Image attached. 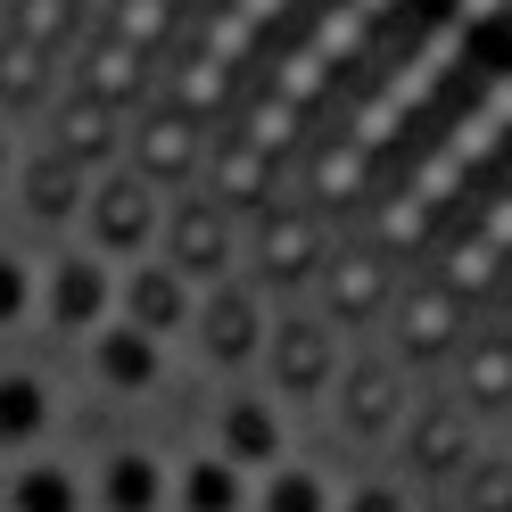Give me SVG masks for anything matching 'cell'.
I'll use <instances>...</instances> for the list:
<instances>
[{
  "mask_svg": "<svg viewBox=\"0 0 512 512\" xmlns=\"http://www.w3.org/2000/svg\"><path fill=\"white\" fill-rule=\"evenodd\" d=\"M34 306H42L67 339H91V331L116 323V273L100 265V256H58V265L42 273Z\"/></svg>",
  "mask_w": 512,
  "mask_h": 512,
  "instance_id": "6da1fadb",
  "label": "cell"
},
{
  "mask_svg": "<svg viewBox=\"0 0 512 512\" xmlns=\"http://www.w3.org/2000/svg\"><path fill=\"white\" fill-rule=\"evenodd\" d=\"M83 223H91V248H100V265H108V256L149 248V240H157V190H149V174H108V182H91Z\"/></svg>",
  "mask_w": 512,
  "mask_h": 512,
  "instance_id": "7a4b0ae2",
  "label": "cell"
},
{
  "mask_svg": "<svg viewBox=\"0 0 512 512\" xmlns=\"http://www.w3.org/2000/svg\"><path fill=\"white\" fill-rule=\"evenodd\" d=\"M190 306H199V298H190V281L166 265V256H149V265H133L116 281V323H133L157 347H166L174 331H190Z\"/></svg>",
  "mask_w": 512,
  "mask_h": 512,
  "instance_id": "3957f363",
  "label": "cell"
},
{
  "mask_svg": "<svg viewBox=\"0 0 512 512\" xmlns=\"http://www.w3.org/2000/svg\"><path fill=\"white\" fill-rule=\"evenodd\" d=\"M190 331H199V347L215 364H248V356H265V306H256L240 281H215V290L190 306Z\"/></svg>",
  "mask_w": 512,
  "mask_h": 512,
  "instance_id": "277c9868",
  "label": "cell"
},
{
  "mask_svg": "<svg viewBox=\"0 0 512 512\" xmlns=\"http://www.w3.org/2000/svg\"><path fill=\"white\" fill-rule=\"evenodd\" d=\"M157 232H166V265L190 281V273H199V281H223V265H232V215H223V207H199V199H190V207H174L166 223H157Z\"/></svg>",
  "mask_w": 512,
  "mask_h": 512,
  "instance_id": "5b68a950",
  "label": "cell"
},
{
  "mask_svg": "<svg viewBox=\"0 0 512 512\" xmlns=\"http://www.w3.org/2000/svg\"><path fill=\"white\" fill-rule=\"evenodd\" d=\"M215 455L232 463L240 479L248 471H273L281 463V413L265 397H232V405H223V422H215Z\"/></svg>",
  "mask_w": 512,
  "mask_h": 512,
  "instance_id": "8992f818",
  "label": "cell"
},
{
  "mask_svg": "<svg viewBox=\"0 0 512 512\" xmlns=\"http://www.w3.org/2000/svg\"><path fill=\"white\" fill-rule=\"evenodd\" d=\"M91 372H100V389L141 397V389H157V372H166V347L141 339L133 323H108V331H91Z\"/></svg>",
  "mask_w": 512,
  "mask_h": 512,
  "instance_id": "52a82bcc",
  "label": "cell"
},
{
  "mask_svg": "<svg viewBox=\"0 0 512 512\" xmlns=\"http://www.w3.org/2000/svg\"><path fill=\"white\" fill-rule=\"evenodd\" d=\"M265 356H273V380H281L290 397L331 389V372H339L331 331H323V323H281V331H265Z\"/></svg>",
  "mask_w": 512,
  "mask_h": 512,
  "instance_id": "ba28073f",
  "label": "cell"
},
{
  "mask_svg": "<svg viewBox=\"0 0 512 512\" xmlns=\"http://www.w3.org/2000/svg\"><path fill=\"white\" fill-rule=\"evenodd\" d=\"M166 496H174V471L141 446H116L100 463V512H166Z\"/></svg>",
  "mask_w": 512,
  "mask_h": 512,
  "instance_id": "9c48e42d",
  "label": "cell"
},
{
  "mask_svg": "<svg viewBox=\"0 0 512 512\" xmlns=\"http://www.w3.org/2000/svg\"><path fill=\"white\" fill-rule=\"evenodd\" d=\"M83 504H91L83 496V471L50 463V455L17 463V479H9V512H83Z\"/></svg>",
  "mask_w": 512,
  "mask_h": 512,
  "instance_id": "30bf717a",
  "label": "cell"
},
{
  "mask_svg": "<svg viewBox=\"0 0 512 512\" xmlns=\"http://www.w3.org/2000/svg\"><path fill=\"white\" fill-rule=\"evenodd\" d=\"M174 504L182 512H248V479L223 463V455H199L174 471Z\"/></svg>",
  "mask_w": 512,
  "mask_h": 512,
  "instance_id": "8fae6325",
  "label": "cell"
},
{
  "mask_svg": "<svg viewBox=\"0 0 512 512\" xmlns=\"http://www.w3.org/2000/svg\"><path fill=\"white\" fill-rule=\"evenodd\" d=\"M50 430V380L42 372H0V446H34Z\"/></svg>",
  "mask_w": 512,
  "mask_h": 512,
  "instance_id": "7c38bea8",
  "label": "cell"
},
{
  "mask_svg": "<svg viewBox=\"0 0 512 512\" xmlns=\"http://www.w3.org/2000/svg\"><path fill=\"white\" fill-rule=\"evenodd\" d=\"M83 199H91V182H83V166L75 157H34V166H25V207L34 215H83Z\"/></svg>",
  "mask_w": 512,
  "mask_h": 512,
  "instance_id": "4fadbf2b",
  "label": "cell"
},
{
  "mask_svg": "<svg viewBox=\"0 0 512 512\" xmlns=\"http://www.w3.org/2000/svg\"><path fill=\"white\" fill-rule=\"evenodd\" d=\"M413 463L422 471H463V455H471V422H463V405H430L422 422H413Z\"/></svg>",
  "mask_w": 512,
  "mask_h": 512,
  "instance_id": "5bb4252c",
  "label": "cell"
},
{
  "mask_svg": "<svg viewBox=\"0 0 512 512\" xmlns=\"http://www.w3.org/2000/svg\"><path fill=\"white\" fill-rule=\"evenodd\" d=\"M339 405H347V422H356V430L397 422V372H389V364H356V372H339Z\"/></svg>",
  "mask_w": 512,
  "mask_h": 512,
  "instance_id": "9a60e30c",
  "label": "cell"
},
{
  "mask_svg": "<svg viewBox=\"0 0 512 512\" xmlns=\"http://www.w3.org/2000/svg\"><path fill=\"white\" fill-rule=\"evenodd\" d=\"M256 512H331L323 471H298V463H273L265 488H256Z\"/></svg>",
  "mask_w": 512,
  "mask_h": 512,
  "instance_id": "2e32d148",
  "label": "cell"
},
{
  "mask_svg": "<svg viewBox=\"0 0 512 512\" xmlns=\"http://www.w3.org/2000/svg\"><path fill=\"white\" fill-rule=\"evenodd\" d=\"M306 265H314V232H306L298 215H273L265 223V273L273 281H298Z\"/></svg>",
  "mask_w": 512,
  "mask_h": 512,
  "instance_id": "e0dca14e",
  "label": "cell"
},
{
  "mask_svg": "<svg viewBox=\"0 0 512 512\" xmlns=\"http://www.w3.org/2000/svg\"><path fill=\"white\" fill-rule=\"evenodd\" d=\"M34 290H42V281H34V265L0 248V331H17L25 314H34Z\"/></svg>",
  "mask_w": 512,
  "mask_h": 512,
  "instance_id": "ac0fdd59",
  "label": "cell"
},
{
  "mask_svg": "<svg viewBox=\"0 0 512 512\" xmlns=\"http://www.w3.org/2000/svg\"><path fill=\"white\" fill-rule=\"evenodd\" d=\"M141 166H149V174H182V166H190V133H182L174 116L141 133Z\"/></svg>",
  "mask_w": 512,
  "mask_h": 512,
  "instance_id": "d6986e66",
  "label": "cell"
},
{
  "mask_svg": "<svg viewBox=\"0 0 512 512\" xmlns=\"http://www.w3.org/2000/svg\"><path fill=\"white\" fill-rule=\"evenodd\" d=\"M463 488H471V512H512V463H471Z\"/></svg>",
  "mask_w": 512,
  "mask_h": 512,
  "instance_id": "ffe728a7",
  "label": "cell"
},
{
  "mask_svg": "<svg viewBox=\"0 0 512 512\" xmlns=\"http://www.w3.org/2000/svg\"><path fill=\"white\" fill-rule=\"evenodd\" d=\"M339 512H405V488H389V479H364V488L347 496Z\"/></svg>",
  "mask_w": 512,
  "mask_h": 512,
  "instance_id": "44dd1931",
  "label": "cell"
},
{
  "mask_svg": "<svg viewBox=\"0 0 512 512\" xmlns=\"http://www.w3.org/2000/svg\"><path fill=\"white\" fill-rule=\"evenodd\" d=\"M0 174H9V141H0Z\"/></svg>",
  "mask_w": 512,
  "mask_h": 512,
  "instance_id": "7402d4cb",
  "label": "cell"
}]
</instances>
